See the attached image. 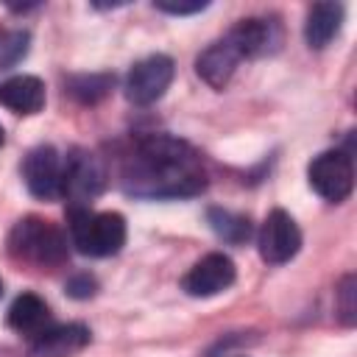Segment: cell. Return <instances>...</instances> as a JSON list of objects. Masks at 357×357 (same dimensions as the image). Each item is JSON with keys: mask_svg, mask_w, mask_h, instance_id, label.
<instances>
[{"mask_svg": "<svg viewBox=\"0 0 357 357\" xmlns=\"http://www.w3.org/2000/svg\"><path fill=\"white\" fill-rule=\"evenodd\" d=\"M123 190L139 198H190L206 187L195 148L170 134L139 137L123 165Z\"/></svg>", "mask_w": 357, "mask_h": 357, "instance_id": "cell-1", "label": "cell"}, {"mask_svg": "<svg viewBox=\"0 0 357 357\" xmlns=\"http://www.w3.org/2000/svg\"><path fill=\"white\" fill-rule=\"evenodd\" d=\"M8 254L14 262L28 265L33 271H56L67 262L70 245L59 226L31 215L17 220L8 231Z\"/></svg>", "mask_w": 357, "mask_h": 357, "instance_id": "cell-2", "label": "cell"}, {"mask_svg": "<svg viewBox=\"0 0 357 357\" xmlns=\"http://www.w3.org/2000/svg\"><path fill=\"white\" fill-rule=\"evenodd\" d=\"M70 243L86 257H112L126 245V218L120 212H92L67 206Z\"/></svg>", "mask_w": 357, "mask_h": 357, "instance_id": "cell-3", "label": "cell"}, {"mask_svg": "<svg viewBox=\"0 0 357 357\" xmlns=\"http://www.w3.org/2000/svg\"><path fill=\"white\" fill-rule=\"evenodd\" d=\"M106 165L98 153L73 148L64 156L61 170V198L70 201V206H89L92 198H98L106 187Z\"/></svg>", "mask_w": 357, "mask_h": 357, "instance_id": "cell-4", "label": "cell"}, {"mask_svg": "<svg viewBox=\"0 0 357 357\" xmlns=\"http://www.w3.org/2000/svg\"><path fill=\"white\" fill-rule=\"evenodd\" d=\"M307 176H310V187L324 201H332V204L346 201L351 195V190H354L351 156L343 153V151H324V153H318L310 162Z\"/></svg>", "mask_w": 357, "mask_h": 357, "instance_id": "cell-5", "label": "cell"}, {"mask_svg": "<svg viewBox=\"0 0 357 357\" xmlns=\"http://www.w3.org/2000/svg\"><path fill=\"white\" fill-rule=\"evenodd\" d=\"M173 59L165 56V53H153L142 61H137L131 70H128V78H126V98L134 103V106H151L156 103L170 81H173Z\"/></svg>", "mask_w": 357, "mask_h": 357, "instance_id": "cell-6", "label": "cell"}, {"mask_svg": "<svg viewBox=\"0 0 357 357\" xmlns=\"http://www.w3.org/2000/svg\"><path fill=\"white\" fill-rule=\"evenodd\" d=\"M237 279V268L234 262L220 254V251H212L206 257H201L181 279V290L192 298H209V296H218L223 290H229Z\"/></svg>", "mask_w": 357, "mask_h": 357, "instance_id": "cell-7", "label": "cell"}, {"mask_svg": "<svg viewBox=\"0 0 357 357\" xmlns=\"http://www.w3.org/2000/svg\"><path fill=\"white\" fill-rule=\"evenodd\" d=\"M61 170H64V156L53 145H39L28 151L22 162V178L31 190V195L42 201H56L61 198Z\"/></svg>", "mask_w": 357, "mask_h": 357, "instance_id": "cell-8", "label": "cell"}, {"mask_svg": "<svg viewBox=\"0 0 357 357\" xmlns=\"http://www.w3.org/2000/svg\"><path fill=\"white\" fill-rule=\"evenodd\" d=\"M301 248V229L298 223L284 212V209H273L262 229H259V254L265 262L271 265H282L290 262Z\"/></svg>", "mask_w": 357, "mask_h": 357, "instance_id": "cell-9", "label": "cell"}, {"mask_svg": "<svg viewBox=\"0 0 357 357\" xmlns=\"http://www.w3.org/2000/svg\"><path fill=\"white\" fill-rule=\"evenodd\" d=\"M226 39L237 47L240 59H262L279 50L282 25L268 17H248V20H240Z\"/></svg>", "mask_w": 357, "mask_h": 357, "instance_id": "cell-10", "label": "cell"}, {"mask_svg": "<svg viewBox=\"0 0 357 357\" xmlns=\"http://www.w3.org/2000/svg\"><path fill=\"white\" fill-rule=\"evenodd\" d=\"M89 346L84 324H53L28 340V357H75Z\"/></svg>", "mask_w": 357, "mask_h": 357, "instance_id": "cell-11", "label": "cell"}, {"mask_svg": "<svg viewBox=\"0 0 357 357\" xmlns=\"http://www.w3.org/2000/svg\"><path fill=\"white\" fill-rule=\"evenodd\" d=\"M240 61H243V59H240L237 47H234L229 39H220V42H212V45L195 59V73H198L212 89H223V86L231 81V75H234V70H237Z\"/></svg>", "mask_w": 357, "mask_h": 357, "instance_id": "cell-12", "label": "cell"}, {"mask_svg": "<svg viewBox=\"0 0 357 357\" xmlns=\"http://www.w3.org/2000/svg\"><path fill=\"white\" fill-rule=\"evenodd\" d=\"M8 326L22 335V337H36L42 335L47 326H53V315L50 307L45 304V298H39L36 293H22L14 298V304L8 307Z\"/></svg>", "mask_w": 357, "mask_h": 357, "instance_id": "cell-13", "label": "cell"}, {"mask_svg": "<svg viewBox=\"0 0 357 357\" xmlns=\"http://www.w3.org/2000/svg\"><path fill=\"white\" fill-rule=\"evenodd\" d=\"M0 106L14 114H36L45 106V84L36 75H11L0 84Z\"/></svg>", "mask_w": 357, "mask_h": 357, "instance_id": "cell-14", "label": "cell"}, {"mask_svg": "<svg viewBox=\"0 0 357 357\" xmlns=\"http://www.w3.org/2000/svg\"><path fill=\"white\" fill-rule=\"evenodd\" d=\"M343 25V6L340 3H315L307 11L304 22V39L312 50H324Z\"/></svg>", "mask_w": 357, "mask_h": 357, "instance_id": "cell-15", "label": "cell"}, {"mask_svg": "<svg viewBox=\"0 0 357 357\" xmlns=\"http://www.w3.org/2000/svg\"><path fill=\"white\" fill-rule=\"evenodd\" d=\"M206 220L212 226V231L218 237H223L226 243H245L251 237V220L245 215H237V212H229V209H220V206H212L206 212Z\"/></svg>", "mask_w": 357, "mask_h": 357, "instance_id": "cell-16", "label": "cell"}, {"mask_svg": "<svg viewBox=\"0 0 357 357\" xmlns=\"http://www.w3.org/2000/svg\"><path fill=\"white\" fill-rule=\"evenodd\" d=\"M114 84V75L109 73H89V75H70L67 78V92L78 103H98L109 95Z\"/></svg>", "mask_w": 357, "mask_h": 357, "instance_id": "cell-17", "label": "cell"}, {"mask_svg": "<svg viewBox=\"0 0 357 357\" xmlns=\"http://www.w3.org/2000/svg\"><path fill=\"white\" fill-rule=\"evenodd\" d=\"M337 315L346 326H354L357 321V279L351 273L337 284Z\"/></svg>", "mask_w": 357, "mask_h": 357, "instance_id": "cell-18", "label": "cell"}, {"mask_svg": "<svg viewBox=\"0 0 357 357\" xmlns=\"http://www.w3.org/2000/svg\"><path fill=\"white\" fill-rule=\"evenodd\" d=\"M28 42H31V36L25 31H14V33L3 36L0 39V67L6 70V67H14L20 59H25Z\"/></svg>", "mask_w": 357, "mask_h": 357, "instance_id": "cell-19", "label": "cell"}, {"mask_svg": "<svg viewBox=\"0 0 357 357\" xmlns=\"http://www.w3.org/2000/svg\"><path fill=\"white\" fill-rule=\"evenodd\" d=\"M95 290H98V282L89 273H75L67 282V296H73V298H89V296H95Z\"/></svg>", "mask_w": 357, "mask_h": 357, "instance_id": "cell-20", "label": "cell"}, {"mask_svg": "<svg viewBox=\"0 0 357 357\" xmlns=\"http://www.w3.org/2000/svg\"><path fill=\"white\" fill-rule=\"evenodd\" d=\"M159 11H165V14H198V11H204L206 8V3L204 0H195V3H165V0H159V3H153Z\"/></svg>", "mask_w": 357, "mask_h": 357, "instance_id": "cell-21", "label": "cell"}, {"mask_svg": "<svg viewBox=\"0 0 357 357\" xmlns=\"http://www.w3.org/2000/svg\"><path fill=\"white\" fill-rule=\"evenodd\" d=\"M6 142V131H3V126H0V145Z\"/></svg>", "mask_w": 357, "mask_h": 357, "instance_id": "cell-22", "label": "cell"}, {"mask_svg": "<svg viewBox=\"0 0 357 357\" xmlns=\"http://www.w3.org/2000/svg\"><path fill=\"white\" fill-rule=\"evenodd\" d=\"M0 296H3V282H0Z\"/></svg>", "mask_w": 357, "mask_h": 357, "instance_id": "cell-23", "label": "cell"}, {"mask_svg": "<svg viewBox=\"0 0 357 357\" xmlns=\"http://www.w3.org/2000/svg\"><path fill=\"white\" fill-rule=\"evenodd\" d=\"M0 39H3V36H0Z\"/></svg>", "mask_w": 357, "mask_h": 357, "instance_id": "cell-24", "label": "cell"}]
</instances>
